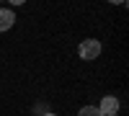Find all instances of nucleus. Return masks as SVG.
<instances>
[{"mask_svg": "<svg viewBox=\"0 0 129 116\" xmlns=\"http://www.w3.org/2000/svg\"><path fill=\"white\" fill-rule=\"evenodd\" d=\"M78 116H101V111H98V106H83L78 111Z\"/></svg>", "mask_w": 129, "mask_h": 116, "instance_id": "20e7f679", "label": "nucleus"}, {"mask_svg": "<svg viewBox=\"0 0 129 116\" xmlns=\"http://www.w3.org/2000/svg\"><path fill=\"white\" fill-rule=\"evenodd\" d=\"M98 111H101V116H116V111H119V98L116 96H103Z\"/></svg>", "mask_w": 129, "mask_h": 116, "instance_id": "f03ea898", "label": "nucleus"}, {"mask_svg": "<svg viewBox=\"0 0 129 116\" xmlns=\"http://www.w3.org/2000/svg\"><path fill=\"white\" fill-rule=\"evenodd\" d=\"M44 116H57V113H44Z\"/></svg>", "mask_w": 129, "mask_h": 116, "instance_id": "39448f33", "label": "nucleus"}, {"mask_svg": "<svg viewBox=\"0 0 129 116\" xmlns=\"http://www.w3.org/2000/svg\"><path fill=\"white\" fill-rule=\"evenodd\" d=\"M16 23V13L10 8H0V31H10Z\"/></svg>", "mask_w": 129, "mask_h": 116, "instance_id": "7ed1b4c3", "label": "nucleus"}, {"mask_svg": "<svg viewBox=\"0 0 129 116\" xmlns=\"http://www.w3.org/2000/svg\"><path fill=\"white\" fill-rule=\"evenodd\" d=\"M78 54H80V59H85V62L98 59V54H101V41H98V39H85V41H80Z\"/></svg>", "mask_w": 129, "mask_h": 116, "instance_id": "f257e3e1", "label": "nucleus"}]
</instances>
